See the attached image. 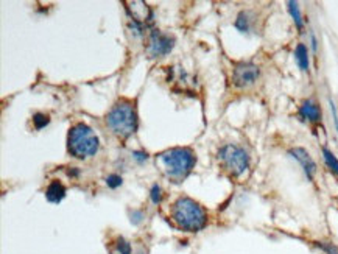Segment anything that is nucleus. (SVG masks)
Listing matches in <instances>:
<instances>
[{"label":"nucleus","instance_id":"1","mask_svg":"<svg viewBox=\"0 0 338 254\" xmlns=\"http://www.w3.org/2000/svg\"><path fill=\"white\" fill-rule=\"evenodd\" d=\"M195 153L186 147H176L165 150L156 156V164L165 178L173 182H181L186 179L192 168L195 167Z\"/></svg>","mask_w":338,"mask_h":254},{"label":"nucleus","instance_id":"2","mask_svg":"<svg viewBox=\"0 0 338 254\" xmlns=\"http://www.w3.org/2000/svg\"><path fill=\"white\" fill-rule=\"evenodd\" d=\"M172 220L182 231L198 232L206 228L207 214L195 200L189 196H179L172 207Z\"/></svg>","mask_w":338,"mask_h":254},{"label":"nucleus","instance_id":"3","mask_svg":"<svg viewBox=\"0 0 338 254\" xmlns=\"http://www.w3.org/2000/svg\"><path fill=\"white\" fill-rule=\"evenodd\" d=\"M137 112L134 103L130 100H120L112 106L106 116V126L112 134L120 139L133 136L137 130Z\"/></svg>","mask_w":338,"mask_h":254},{"label":"nucleus","instance_id":"4","mask_svg":"<svg viewBox=\"0 0 338 254\" xmlns=\"http://www.w3.org/2000/svg\"><path fill=\"white\" fill-rule=\"evenodd\" d=\"M100 142L86 123H77L69 131L67 136V151L77 159H86L98 151Z\"/></svg>","mask_w":338,"mask_h":254},{"label":"nucleus","instance_id":"5","mask_svg":"<svg viewBox=\"0 0 338 254\" xmlns=\"http://www.w3.org/2000/svg\"><path fill=\"white\" fill-rule=\"evenodd\" d=\"M218 161L228 173L232 176H240L249 167V154L242 147L228 144L218 150Z\"/></svg>","mask_w":338,"mask_h":254},{"label":"nucleus","instance_id":"6","mask_svg":"<svg viewBox=\"0 0 338 254\" xmlns=\"http://www.w3.org/2000/svg\"><path fill=\"white\" fill-rule=\"evenodd\" d=\"M260 77V67L254 63H237L232 70V84L238 89L252 86Z\"/></svg>","mask_w":338,"mask_h":254},{"label":"nucleus","instance_id":"7","mask_svg":"<svg viewBox=\"0 0 338 254\" xmlns=\"http://www.w3.org/2000/svg\"><path fill=\"white\" fill-rule=\"evenodd\" d=\"M173 47H175V39L172 36L164 35L159 30L151 32L148 39V49H147L151 58H158V56L170 53Z\"/></svg>","mask_w":338,"mask_h":254},{"label":"nucleus","instance_id":"8","mask_svg":"<svg viewBox=\"0 0 338 254\" xmlns=\"http://www.w3.org/2000/svg\"><path fill=\"white\" fill-rule=\"evenodd\" d=\"M126 11H128L130 18L133 19V22L144 25L145 22H151L153 19V13L151 8L145 4V2H139V0H134V2H123Z\"/></svg>","mask_w":338,"mask_h":254},{"label":"nucleus","instance_id":"9","mask_svg":"<svg viewBox=\"0 0 338 254\" xmlns=\"http://www.w3.org/2000/svg\"><path fill=\"white\" fill-rule=\"evenodd\" d=\"M288 154H290V156H291L293 159H296V161L301 164V167H302V170H304L305 176L312 181L313 176H315V173H316V164H315V161L312 159L310 154L307 153V150H304V148H301V147H294V148H290V150H288Z\"/></svg>","mask_w":338,"mask_h":254},{"label":"nucleus","instance_id":"10","mask_svg":"<svg viewBox=\"0 0 338 254\" xmlns=\"http://www.w3.org/2000/svg\"><path fill=\"white\" fill-rule=\"evenodd\" d=\"M299 116L304 120L310 122V123H318L321 120V109H319V106L315 102L305 100L299 106Z\"/></svg>","mask_w":338,"mask_h":254},{"label":"nucleus","instance_id":"11","mask_svg":"<svg viewBox=\"0 0 338 254\" xmlns=\"http://www.w3.org/2000/svg\"><path fill=\"white\" fill-rule=\"evenodd\" d=\"M66 193L67 190L60 181H52L46 190V196L50 203H61L66 198Z\"/></svg>","mask_w":338,"mask_h":254},{"label":"nucleus","instance_id":"12","mask_svg":"<svg viewBox=\"0 0 338 254\" xmlns=\"http://www.w3.org/2000/svg\"><path fill=\"white\" fill-rule=\"evenodd\" d=\"M294 60H296V64L302 72H308V67H310V61H308V50L302 42L298 44L296 49H294Z\"/></svg>","mask_w":338,"mask_h":254},{"label":"nucleus","instance_id":"13","mask_svg":"<svg viewBox=\"0 0 338 254\" xmlns=\"http://www.w3.org/2000/svg\"><path fill=\"white\" fill-rule=\"evenodd\" d=\"M251 21H252L251 14L248 11H240L237 19H235V22H234V25L240 33H248L251 30Z\"/></svg>","mask_w":338,"mask_h":254},{"label":"nucleus","instance_id":"14","mask_svg":"<svg viewBox=\"0 0 338 254\" xmlns=\"http://www.w3.org/2000/svg\"><path fill=\"white\" fill-rule=\"evenodd\" d=\"M321 151H322V158H324V161H326V165L335 175H338V159H336V156L327 147H322Z\"/></svg>","mask_w":338,"mask_h":254},{"label":"nucleus","instance_id":"15","mask_svg":"<svg viewBox=\"0 0 338 254\" xmlns=\"http://www.w3.org/2000/svg\"><path fill=\"white\" fill-rule=\"evenodd\" d=\"M288 5V13L291 14V18L294 21V24H296V27L299 28V30H302V16H301V11H299V5L298 2H293V0H290V2L287 4Z\"/></svg>","mask_w":338,"mask_h":254},{"label":"nucleus","instance_id":"16","mask_svg":"<svg viewBox=\"0 0 338 254\" xmlns=\"http://www.w3.org/2000/svg\"><path fill=\"white\" fill-rule=\"evenodd\" d=\"M49 123H50L49 116L42 114V112H36V114L33 116V125H35V128H36V130H42V128H46V126H47Z\"/></svg>","mask_w":338,"mask_h":254},{"label":"nucleus","instance_id":"17","mask_svg":"<svg viewBox=\"0 0 338 254\" xmlns=\"http://www.w3.org/2000/svg\"><path fill=\"white\" fill-rule=\"evenodd\" d=\"M150 198L154 204H159L162 201V189L159 184H153V187L150 190Z\"/></svg>","mask_w":338,"mask_h":254},{"label":"nucleus","instance_id":"18","mask_svg":"<svg viewBox=\"0 0 338 254\" xmlns=\"http://www.w3.org/2000/svg\"><path fill=\"white\" fill-rule=\"evenodd\" d=\"M122 182H123V179H122V176L117 175V173H112V175H109V176L106 178V186H108L109 189H117V187H120V186H122Z\"/></svg>","mask_w":338,"mask_h":254},{"label":"nucleus","instance_id":"19","mask_svg":"<svg viewBox=\"0 0 338 254\" xmlns=\"http://www.w3.org/2000/svg\"><path fill=\"white\" fill-rule=\"evenodd\" d=\"M116 252L117 254H131V245L125 240V238H119L116 243Z\"/></svg>","mask_w":338,"mask_h":254},{"label":"nucleus","instance_id":"20","mask_svg":"<svg viewBox=\"0 0 338 254\" xmlns=\"http://www.w3.org/2000/svg\"><path fill=\"white\" fill-rule=\"evenodd\" d=\"M322 251L327 252V254H338V246L333 245V243H327V242H318L316 243Z\"/></svg>","mask_w":338,"mask_h":254},{"label":"nucleus","instance_id":"21","mask_svg":"<svg viewBox=\"0 0 338 254\" xmlns=\"http://www.w3.org/2000/svg\"><path fill=\"white\" fill-rule=\"evenodd\" d=\"M329 105H330V112H332V117H333V123H335V128L338 131V111H336V106L332 100H329Z\"/></svg>","mask_w":338,"mask_h":254},{"label":"nucleus","instance_id":"22","mask_svg":"<svg viewBox=\"0 0 338 254\" xmlns=\"http://www.w3.org/2000/svg\"><path fill=\"white\" fill-rule=\"evenodd\" d=\"M133 156H134V159H137L140 162H144V161L148 159V154L145 151H133Z\"/></svg>","mask_w":338,"mask_h":254},{"label":"nucleus","instance_id":"23","mask_svg":"<svg viewBox=\"0 0 338 254\" xmlns=\"http://www.w3.org/2000/svg\"><path fill=\"white\" fill-rule=\"evenodd\" d=\"M310 38H312V49H313V52H316V49H318V44H316V38H315V35H313V33L310 35Z\"/></svg>","mask_w":338,"mask_h":254}]
</instances>
